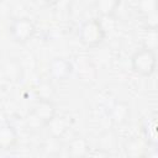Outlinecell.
Returning a JSON list of instances; mask_svg holds the SVG:
<instances>
[{
  "label": "cell",
  "instance_id": "cell-1",
  "mask_svg": "<svg viewBox=\"0 0 158 158\" xmlns=\"http://www.w3.org/2000/svg\"><path fill=\"white\" fill-rule=\"evenodd\" d=\"M56 105L51 99L40 98L26 117V125L28 128L38 130L44 128L46 123L56 115Z\"/></svg>",
  "mask_w": 158,
  "mask_h": 158
},
{
  "label": "cell",
  "instance_id": "cell-2",
  "mask_svg": "<svg viewBox=\"0 0 158 158\" xmlns=\"http://www.w3.org/2000/svg\"><path fill=\"white\" fill-rule=\"evenodd\" d=\"M105 27L98 19H90L84 21L78 31L79 42L86 48H94L102 43L105 40Z\"/></svg>",
  "mask_w": 158,
  "mask_h": 158
},
{
  "label": "cell",
  "instance_id": "cell-8",
  "mask_svg": "<svg viewBox=\"0 0 158 158\" xmlns=\"http://www.w3.org/2000/svg\"><path fill=\"white\" fill-rule=\"evenodd\" d=\"M48 136L53 139H58L60 137L64 136V133L67 132V128H68V123L65 121L64 117L62 116H58L57 114L46 123L44 126Z\"/></svg>",
  "mask_w": 158,
  "mask_h": 158
},
{
  "label": "cell",
  "instance_id": "cell-3",
  "mask_svg": "<svg viewBox=\"0 0 158 158\" xmlns=\"http://www.w3.org/2000/svg\"><path fill=\"white\" fill-rule=\"evenodd\" d=\"M157 67V56L156 51L142 47L136 51L131 57V68L132 72L141 77H151L156 72Z\"/></svg>",
  "mask_w": 158,
  "mask_h": 158
},
{
  "label": "cell",
  "instance_id": "cell-16",
  "mask_svg": "<svg viewBox=\"0 0 158 158\" xmlns=\"http://www.w3.org/2000/svg\"><path fill=\"white\" fill-rule=\"evenodd\" d=\"M0 1H1V0H0Z\"/></svg>",
  "mask_w": 158,
  "mask_h": 158
},
{
  "label": "cell",
  "instance_id": "cell-6",
  "mask_svg": "<svg viewBox=\"0 0 158 158\" xmlns=\"http://www.w3.org/2000/svg\"><path fill=\"white\" fill-rule=\"evenodd\" d=\"M137 7L146 19V28H157V0H138Z\"/></svg>",
  "mask_w": 158,
  "mask_h": 158
},
{
  "label": "cell",
  "instance_id": "cell-12",
  "mask_svg": "<svg viewBox=\"0 0 158 158\" xmlns=\"http://www.w3.org/2000/svg\"><path fill=\"white\" fill-rule=\"evenodd\" d=\"M121 5V0H96L95 9L102 17H111L116 14Z\"/></svg>",
  "mask_w": 158,
  "mask_h": 158
},
{
  "label": "cell",
  "instance_id": "cell-14",
  "mask_svg": "<svg viewBox=\"0 0 158 158\" xmlns=\"http://www.w3.org/2000/svg\"><path fill=\"white\" fill-rule=\"evenodd\" d=\"M143 47L156 51L158 47V31L157 28H146V35L143 38Z\"/></svg>",
  "mask_w": 158,
  "mask_h": 158
},
{
  "label": "cell",
  "instance_id": "cell-7",
  "mask_svg": "<svg viewBox=\"0 0 158 158\" xmlns=\"http://www.w3.org/2000/svg\"><path fill=\"white\" fill-rule=\"evenodd\" d=\"M19 142V135L12 125H0V151H10Z\"/></svg>",
  "mask_w": 158,
  "mask_h": 158
},
{
  "label": "cell",
  "instance_id": "cell-4",
  "mask_svg": "<svg viewBox=\"0 0 158 158\" xmlns=\"http://www.w3.org/2000/svg\"><path fill=\"white\" fill-rule=\"evenodd\" d=\"M36 32L35 23L28 17H16L9 26V33L11 38L20 44L28 42Z\"/></svg>",
  "mask_w": 158,
  "mask_h": 158
},
{
  "label": "cell",
  "instance_id": "cell-10",
  "mask_svg": "<svg viewBox=\"0 0 158 158\" xmlns=\"http://www.w3.org/2000/svg\"><path fill=\"white\" fill-rule=\"evenodd\" d=\"M111 121L116 125L125 123L130 117V105L126 101H117L112 105L110 110Z\"/></svg>",
  "mask_w": 158,
  "mask_h": 158
},
{
  "label": "cell",
  "instance_id": "cell-13",
  "mask_svg": "<svg viewBox=\"0 0 158 158\" xmlns=\"http://www.w3.org/2000/svg\"><path fill=\"white\" fill-rule=\"evenodd\" d=\"M146 146H148L146 142L138 141V139H131L128 142H126L125 144V152L128 157H133V158H139V157H144L146 156Z\"/></svg>",
  "mask_w": 158,
  "mask_h": 158
},
{
  "label": "cell",
  "instance_id": "cell-11",
  "mask_svg": "<svg viewBox=\"0 0 158 158\" xmlns=\"http://www.w3.org/2000/svg\"><path fill=\"white\" fill-rule=\"evenodd\" d=\"M142 132L144 137V142L148 146L156 147L158 143V128L157 121L154 117H147L142 125Z\"/></svg>",
  "mask_w": 158,
  "mask_h": 158
},
{
  "label": "cell",
  "instance_id": "cell-5",
  "mask_svg": "<svg viewBox=\"0 0 158 158\" xmlns=\"http://www.w3.org/2000/svg\"><path fill=\"white\" fill-rule=\"evenodd\" d=\"M74 65L65 58H54L48 65L49 75L56 80H65L73 73Z\"/></svg>",
  "mask_w": 158,
  "mask_h": 158
},
{
  "label": "cell",
  "instance_id": "cell-15",
  "mask_svg": "<svg viewBox=\"0 0 158 158\" xmlns=\"http://www.w3.org/2000/svg\"><path fill=\"white\" fill-rule=\"evenodd\" d=\"M46 4H48V5H54V4H57L59 0H43Z\"/></svg>",
  "mask_w": 158,
  "mask_h": 158
},
{
  "label": "cell",
  "instance_id": "cell-9",
  "mask_svg": "<svg viewBox=\"0 0 158 158\" xmlns=\"http://www.w3.org/2000/svg\"><path fill=\"white\" fill-rule=\"evenodd\" d=\"M89 142L80 136L74 137L68 144V156L72 158H83L89 154Z\"/></svg>",
  "mask_w": 158,
  "mask_h": 158
}]
</instances>
